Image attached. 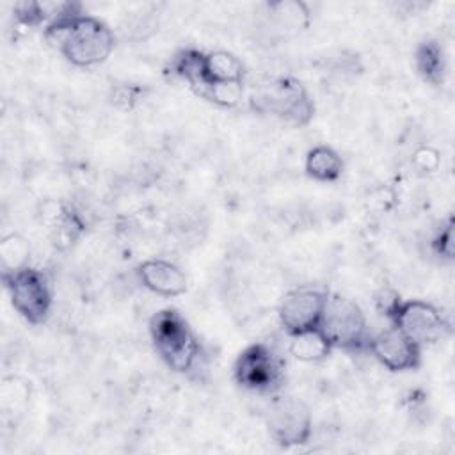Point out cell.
Returning a JSON list of instances; mask_svg holds the SVG:
<instances>
[{
	"label": "cell",
	"instance_id": "7",
	"mask_svg": "<svg viewBox=\"0 0 455 455\" xmlns=\"http://www.w3.org/2000/svg\"><path fill=\"white\" fill-rule=\"evenodd\" d=\"M389 323L398 327L421 348L441 341L450 332L444 315L434 304L419 299H402L389 316Z\"/></svg>",
	"mask_w": 455,
	"mask_h": 455
},
{
	"label": "cell",
	"instance_id": "21",
	"mask_svg": "<svg viewBox=\"0 0 455 455\" xmlns=\"http://www.w3.org/2000/svg\"><path fill=\"white\" fill-rule=\"evenodd\" d=\"M439 156L434 149L430 148H421L416 155H414V164L421 169V171H432L437 167Z\"/></svg>",
	"mask_w": 455,
	"mask_h": 455
},
{
	"label": "cell",
	"instance_id": "4",
	"mask_svg": "<svg viewBox=\"0 0 455 455\" xmlns=\"http://www.w3.org/2000/svg\"><path fill=\"white\" fill-rule=\"evenodd\" d=\"M318 329L327 338L332 350H364L371 336L359 304L339 293H327Z\"/></svg>",
	"mask_w": 455,
	"mask_h": 455
},
{
	"label": "cell",
	"instance_id": "15",
	"mask_svg": "<svg viewBox=\"0 0 455 455\" xmlns=\"http://www.w3.org/2000/svg\"><path fill=\"white\" fill-rule=\"evenodd\" d=\"M304 169L315 181H336L343 172V160L336 149L320 144L307 151Z\"/></svg>",
	"mask_w": 455,
	"mask_h": 455
},
{
	"label": "cell",
	"instance_id": "11",
	"mask_svg": "<svg viewBox=\"0 0 455 455\" xmlns=\"http://www.w3.org/2000/svg\"><path fill=\"white\" fill-rule=\"evenodd\" d=\"M139 283L155 295L178 297L187 291L188 279L185 272L172 261L164 258H151L137 267Z\"/></svg>",
	"mask_w": 455,
	"mask_h": 455
},
{
	"label": "cell",
	"instance_id": "10",
	"mask_svg": "<svg viewBox=\"0 0 455 455\" xmlns=\"http://www.w3.org/2000/svg\"><path fill=\"white\" fill-rule=\"evenodd\" d=\"M366 350L389 371L416 370L421 363V347L393 323L371 334Z\"/></svg>",
	"mask_w": 455,
	"mask_h": 455
},
{
	"label": "cell",
	"instance_id": "6",
	"mask_svg": "<svg viewBox=\"0 0 455 455\" xmlns=\"http://www.w3.org/2000/svg\"><path fill=\"white\" fill-rule=\"evenodd\" d=\"M4 286L16 313L28 323H43L52 309V290L46 275L27 265L12 272H2Z\"/></svg>",
	"mask_w": 455,
	"mask_h": 455
},
{
	"label": "cell",
	"instance_id": "12",
	"mask_svg": "<svg viewBox=\"0 0 455 455\" xmlns=\"http://www.w3.org/2000/svg\"><path fill=\"white\" fill-rule=\"evenodd\" d=\"M203 75H204V91L206 92L215 84H243L245 66L243 62L228 50H213L203 53Z\"/></svg>",
	"mask_w": 455,
	"mask_h": 455
},
{
	"label": "cell",
	"instance_id": "8",
	"mask_svg": "<svg viewBox=\"0 0 455 455\" xmlns=\"http://www.w3.org/2000/svg\"><path fill=\"white\" fill-rule=\"evenodd\" d=\"M267 428L279 446L306 444L313 430L311 412L299 398L275 396L267 409Z\"/></svg>",
	"mask_w": 455,
	"mask_h": 455
},
{
	"label": "cell",
	"instance_id": "3",
	"mask_svg": "<svg viewBox=\"0 0 455 455\" xmlns=\"http://www.w3.org/2000/svg\"><path fill=\"white\" fill-rule=\"evenodd\" d=\"M249 103L256 114H267L293 126H304L315 116V103L306 87L291 76H277L261 84L251 94Z\"/></svg>",
	"mask_w": 455,
	"mask_h": 455
},
{
	"label": "cell",
	"instance_id": "18",
	"mask_svg": "<svg viewBox=\"0 0 455 455\" xmlns=\"http://www.w3.org/2000/svg\"><path fill=\"white\" fill-rule=\"evenodd\" d=\"M84 231V222L80 215L69 208V206H60L57 215H55V226H53V238L55 243L69 245L73 243Z\"/></svg>",
	"mask_w": 455,
	"mask_h": 455
},
{
	"label": "cell",
	"instance_id": "5",
	"mask_svg": "<svg viewBox=\"0 0 455 455\" xmlns=\"http://www.w3.org/2000/svg\"><path fill=\"white\" fill-rule=\"evenodd\" d=\"M233 379L242 389L275 395L284 384V361L268 343H251L235 359Z\"/></svg>",
	"mask_w": 455,
	"mask_h": 455
},
{
	"label": "cell",
	"instance_id": "20",
	"mask_svg": "<svg viewBox=\"0 0 455 455\" xmlns=\"http://www.w3.org/2000/svg\"><path fill=\"white\" fill-rule=\"evenodd\" d=\"M430 245L435 256H439L441 259H448V261L453 259V220L451 219L441 224Z\"/></svg>",
	"mask_w": 455,
	"mask_h": 455
},
{
	"label": "cell",
	"instance_id": "9",
	"mask_svg": "<svg viewBox=\"0 0 455 455\" xmlns=\"http://www.w3.org/2000/svg\"><path fill=\"white\" fill-rule=\"evenodd\" d=\"M327 291L313 286L290 290L277 307V316L284 332L295 334L318 327Z\"/></svg>",
	"mask_w": 455,
	"mask_h": 455
},
{
	"label": "cell",
	"instance_id": "1",
	"mask_svg": "<svg viewBox=\"0 0 455 455\" xmlns=\"http://www.w3.org/2000/svg\"><path fill=\"white\" fill-rule=\"evenodd\" d=\"M46 41L66 60L78 68H92L108 59L116 46L114 32L105 21L85 14L80 4L62 2L44 27Z\"/></svg>",
	"mask_w": 455,
	"mask_h": 455
},
{
	"label": "cell",
	"instance_id": "13",
	"mask_svg": "<svg viewBox=\"0 0 455 455\" xmlns=\"http://www.w3.org/2000/svg\"><path fill=\"white\" fill-rule=\"evenodd\" d=\"M414 68L423 82L441 85L446 78V57L443 46L435 39L418 43L414 50Z\"/></svg>",
	"mask_w": 455,
	"mask_h": 455
},
{
	"label": "cell",
	"instance_id": "14",
	"mask_svg": "<svg viewBox=\"0 0 455 455\" xmlns=\"http://www.w3.org/2000/svg\"><path fill=\"white\" fill-rule=\"evenodd\" d=\"M203 53L196 48H183L176 52L169 60V73L176 78H181L192 91L199 96L204 91V75H203Z\"/></svg>",
	"mask_w": 455,
	"mask_h": 455
},
{
	"label": "cell",
	"instance_id": "19",
	"mask_svg": "<svg viewBox=\"0 0 455 455\" xmlns=\"http://www.w3.org/2000/svg\"><path fill=\"white\" fill-rule=\"evenodd\" d=\"M0 256H2V272H12L21 267H27V256H28V245L20 235H9L2 240L0 245Z\"/></svg>",
	"mask_w": 455,
	"mask_h": 455
},
{
	"label": "cell",
	"instance_id": "17",
	"mask_svg": "<svg viewBox=\"0 0 455 455\" xmlns=\"http://www.w3.org/2000/svg\"><path fill=\"white\" fill-rule=\"evenodd\" d=\"M267 14L275 21L279 28L284 30H302L309 25V7L297 0H281L267 4Z\"/></svg>",
	"mask_w": 455,
	"mask_h": 455
},
{
	"label": "cell",
	"instance_id": "16",
	"mask_svg": "<svg viewBox=\"0 0 455 455\" xmlns=\"http://www.w3.org/2000/svg\"><path fill=\"white\" fill-rule=\"evenodd\" d=\"M332 347L318 327L302 332L288 334V352L304 363L323 361L331 354Z\"/></svg>",
	"mask_w": 455,
	"mask_h": 455
},
{
	"label": "cell",
	"instance_id": "2",
	"mask_svg": "<svg viewBox=\"0 0 455 455\" xmlns=\"http://www.w3.org/2000/svg\"><path fill=\"white\" fill-rule=\"evenodd\" d=\"M149 338L158 357L172 371L188 375L199 366L201 343L180 311L172 307L156 311L149 320Z\"/></svg>",
	"mask_w": 455,
	"mask_h": 455
}]
</instances>
